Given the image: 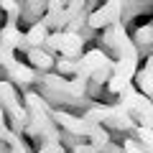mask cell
Returning <instances> with one entry per match:
<instances>
[{"instance_id": "cell-2", "label": "cell", "mask_w": 153, "mask_h": 153, "mask_svg": "<svg viewBox=\"0 0 153 153\" xmlns=\"http://www.w3.org/2000/svg\"><path fill=\"white\" fill-rule=\"evenodd\" d=\"M135 41H138V44H151V41H153V26L140 28V31H138V36H135Z\"/></svg>"}, {"instance_id": "cell-1", "label": "cell", "mask_w": 153, "mask_h": 153, "mask_svg": "<svg viewBox=\"0 0 153 153\" xmlns=\"http://www.w3.org/2000/svg\"><path fill=\"white\" fill-rule=\"evenodd\" d=\"M138 84L143 87V92L153 94V74H151V71H143V74L138 76Z\"/></svg>"}]
</instances>
